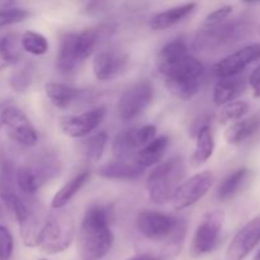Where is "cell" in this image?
I'll use <instances>...</instances> for the list:
<instances>
[{
  "mask_svg": "<svg viewBox=\"0 0 260 260\" xmlns=\"http://www.w3.org/2000/svg\"><path fill=\"white\" fill-rule=\"evenodd\" d=\"M113 245L108 208L93 205L85 211L79 233L78 250L81 260L103 259Z\"/></svg>",
  "mask_w": 260,
  "mask_h": 260,
  "instance_id": "1",
  "label": "cell"
},
{
  "mask_svg": "<svg viewBox=\"0 0 260 260\" xmlns=\"http://www.w3.org/2000/svg\"><path fill=\"white\" fill-rule=\"evenodd\" d=\"M104 29L102 27L88 28L81 32L66 33L61 38L57 55V68L62 73H71L86 60L98 43Z\"/></svg>",
  "mask_w": 260,
  "mask_h": 260,
  "instance_id": "2",
  "label": "cell"
},
{
  "mask_svg": "<svg viewBox=\"0 0 260 260\" xmlns=\"http://www.w3.org/2000/svg\"><path fill=\"white\" fill-rule=\"evenodd\" d=\"M185 167L182 157H174L157 165L147 177L146 189L150 201L156 205H165L174 197L175 190L184 178Z\"/></svg>",
  "mask_w": 260,
  "mask_h": 260,
  "instance_id": "3",
  "label": "cell"
},
{
  "mask_svg": "<svg viewBox=\"0 0 260 260\" xmlns=\"http://www.w3.org/2000/svg\"><path fill=\"white\" fill-rule=\"evenodd\" d=\"M203 74L205 68L202 62L189 55L164 76L165 85L175 98L188 101L200 90Z\"/></svg>",
  "mask_w": 260,
  "mask_h": 260,
  "instance_id": "4",
  "label": "cell"
},
{
  "mask_svg": "<svg viewBox=\"0 0 260 260\" xmlns=\"http://www.w3.org/2000/svg\"><path fill=\"white\" fill-rule=\"evenodd\" d=\"M74 240V225L65 217H50L38 234L37 248L41 251L55 255L62 253Z\"/></svg>",
  "mask_w": 260,
  "mask_h": 260,
  "instance_id": "5",
  "label": "cell"
},
{
  "mask_svg": "<svg viewBox=\"0 0 260 260\" xmlns=\"http://www.w3.org/2000/svg\"><path fill=\"white\" fill-rule=\"evenodd\" d=\"M223 221L225 215L220 210L211 211L203 216L190 244V254L193 256L210 254L217 248Z\"/></svg>",
  "mask_w": 260,
  "mask_h": 260,
  "instance_id": "6",
  "label": "cell"
},
{
  "mask_svg": "<svg viewBox=\"0 0 260 260\" xmlns=\"http://www.w3.org/2000/svg\"><path fill=\"white\" fill-rule=\"evenodd\" d=\"M154 98V86L149 80H139L124 89L118 102V114L123 121H131L149 107Z\"/></svg>",
  "mask_w": 260,
  "mask_h": 260,
  "instance_id": "7",
  "label": "cell"
},
{
  "mask_svg": "<svg viewBox=\"0 0 260 260\" xmlns=\"http://www.w3.org/2000/svg\"><path fill=\"white\" fill-rule=\"evenodd\" d=\"M156 136V127L154 124H145L140 128H131L122 131L114 137L112 144V152L121 161H126L139 150L154 141Z\"/></svg>",
  "mask_w": 260,
  "mask_h": 260,
  "instance_id": "8",
  "label": "cell"
},
{
  "mask_svg": "<svg viewBox=\"0 0 260 260\" xmlns=\"http://www.w3.org/2000/svg\"><path fill=\"white\" fill-rule=\"evenodd\" d=\"M179 218L152 210L139 212L136 228L144 238L151 241H167L173 234Z\"/></svg>",
  "mask_w": 260,
  "mask_h": 260,
  "instance_id": "9",
  "label": "cell"
},
{
  "mask_svg": "<svg viewBox=\"0 0 260 260\" xmlns=\"http://www.w3.org/2000/svg\"><path fill=\"white\" fill-rule=\"evenodd\" d=\"M213 180H215V177L212 173L206 170V172L197 173L184 183H182L175 190L174 197L172 200L175 210L183 211L197 203L201 198L207 194V192L212 187Z\"/></svg>",
  "mask_w": 260,
  "mask_h": 260,
  "instance_id": "10",
  "label": "cell"
},
{
  "mask_svg": "<svg viewBox=\"0 0 260 260\" xmlns=\"http://www.w3.org/2000/svg\"><path fill=\"white\" fill-rule=\"evenodd\" d=\"M3 126L7 134L17 144L25 147H32L37 144V132L24 112L13 104L5 108L3 114Z\"/></svg>",
  "mask_w": 260,
  "mask_h": 260,
  "instance_id": "11",
  "label": "cell"
},
{
  "mask_svg": "<svg viewBox=\"0 0 260 260\" xmlns=\"http://www.w3.org/2000/svg\"><path fill=\"white\" fill-rule=\"evenodd\" d=\"M258 60H260V43H251L218 61L213 66V73L220 79L233 78Z\"/></svg>",
  "mask_w": 260,
  "mask_h": 260,
  "instance_id": "12",
  "label": "cell"
},
{
  "mask_svg": "<svg viewBox=\"0 0 260 260\" xmlns=\"http://www.w3.org/2000/svg\"><path fill=\"white\" fill-rule=\"evenodd\" d=\"M260 243V215L239 230L226 249L225 260H244Z\"/></svg>",
  "mask_w": 260,
  "mask_h": 260,
  "instance_id": "13",
  "label": "cell"
},
{
  "mask_svg": "<svg viewBox=\"0 0 260 260\" xmlns=\"http://www.w3.org/2000/svg\"><path fill=\"white\" fill-rule=\"evenodd\" d=\"M106 116V107H95L88 112L61 119L60 128L66 136L80 139L93 132Z\"/></svg>",
  "mask_w": 260,
  "mask_h": 260,
  "instance_id": "14",
  "label": "cell"
},
{
  "mask_svg": "<svg viewBox=\"0 0 260 260\" xmlns=\"http://www.w3.org/2000/svg\"><path fill=\"white\" fill-rule=\"evenodd\" d=\"M128 57L117 50H104L95 55L93 61L94 75L98 80L107 81L118 76L126 69Z\"/></svg>",
  "mask_w": 260,
  "mask_h": 260,
  "instance_id": "15",
  "label": "cell"
},
{
  "mask_svg": "<svg viewBox=\"0 0 260 260\" xmlns=\"http://www.w3.org/2000/svg\"><path fill=\"white\" fill-rule=\"evenodd\" d=\"M50 172H56L53 169V161L50 159L40 162L38 167H25L19 168L15 174V183L18 188L25 194H35L41 185L50 178Z\"/></svg>",
  "mask_w": 260,
  "mask_h": 260,
  "instance_id": "16",
  "label": "cell"
},
{
  "mask_svg": "<svg viewBox=\"0 0 260 260\" xmlns=\"http://www.w3.org/2000/svg\"><path fill=\"white\" fill-rule=\"evenodd\" d=\"M188 56H189V51H188L184 41L174 40L160 48L155 57V66H156L157 71L162 76H165Z\"/></svg>",
  "mask_w": 260,
  "mask_h": 260,
  "instance_id": "17",
  "label": "cell"
},
{
  "mask_svg": "<svg viewBox=\"0 0 260 260\" xmlns=\"http://www.w3.org/2000/svg\"><path fill=\"white\" fill-rule=\"evenodd\" d=\"M196 7H197L196 3H187V4L177 5V7L169 8L164 12L156 13L150 18V28L154 30H161L172 27V25L182 22L189 14H192Z\"/></svg>",
  "mask_w": 260,
  "mask_h": 260,
  "instance_id": "18",
  "label": "cell"
},
{
  "mask_svg": "<svg viewBox=\"0 0 260 260\" xmlns=\"http://www.w3.org/2000/svg\"><path fill=\"white\" fill-rule=\"evenodd\" d=\"M145 169L136 164V162L129 161H117L108 162L106 165H102L96 174L104 179H112V180H131L136 179L140 175L144 173Z\"/></svg>",
  "mask_w": 260,
  "mask_h": 260,
  "instance_id": "19",
  "label": "cell"
},
{
  "mask_svg": "<svg viewBox=\"0 0 260 260\" xmlns=\"http://www.w3.org/2000/svg\"><path fill=\"white\" fill-rule=\"evenodd\" d=\"M245 79L244 78H225L220 79L213 90V102L217 107L225 106L230 102L236 101L239 95L245 90Z\"/></svg>",
  "mask_w": 260,
  "mask_h": 260,
  "instance_id": "20",
  "label": "cell"
},
{
  "mask_svg": "<svg viewBox=\"0 0 260 260\" xmlns=\"http://www.w3.org/2000/svg\"><path fill=\"white\" fill-rule=\"evenodd\" d=\"M196 147L190 156V164L192 167L198 168L205 164L213 154L215 149V142H213L212 131H211L210 124H205L196 132Z\"/></svg>",
  "mask_w": 260,
  "mask_h": 260,
  "instance_id": "21",
  "label": "cell"
},
{
  "mask_svg": "<svg viewBox=\"0 0 260 260\" xmlns=\"http://www.w3.org/2000/svg\"><path fill=\"white\" fill-rule=\"evenodd\" d=\"M168 145H169V139L167 136L157 137V139H155L154 141H151L149 145H146V146L142 147L141 150L136 152L134 157L135 162L139 167H141L142 169L154 167L161 160Z\"/></svg>",
  "mask_w": 260,
  "mask_h": 260,
  "instance_id": "22",
  "label": "cell"
},
{
  "mask_svg": "<svg viewBox=\"0 0 260 260\" xmlns=\"http://www.w3.org/2000/svg\"><path fill=\"white\" fill-rule=\"evenodd\" d=\"M45 93L53 106L60 109H66L79 98L81 91L68 84L52 81L45 85Z\"/></svg>",
  "mask_w": 260,
  "mask_h": 260,
  "instance_id": "23",
  "label": "cell"
},
{
  "mask_svg": "<svg viewBox=\"0 0 260 260\" xmlns=\"http://www.w3.org/2000/svg\"><path fill=\"white\" fill-rule=\"evenodd\" d=\"M260 126L259 117L253 116L248 117L245 119H240L226 128L225 131V140L228 144L230 145H239L248 140L249 137L253 136L256 131H258Z\"/></svg>",
  "mask_w": 260,
  "mask_h": 260,
  "instance_id": "24",
  "label": "cell"
},
{
  "mask_svg": "<svg viewBox=\"0 0 260 260\" xmlns=\"http://www.w3.org/2000/svg\"><path fill=\"white\" fill-rule=\"evenodd\" d=\"M89 178H90L89 172H81L79 173L78 175H75L73 179L69 180L65 185H62V187L55 193L52 201H51V207L58 210V208H62L63 206L68 205V203L73 200L74 196L86 184Z\"/></svg>",
  "mask_w": 260,
  "mask_h": 260,
  "instance_id": "25",
  "label": "cell"
},
{
  "mask_svg": "<svg viewBox=\"0 0 260 260\" xmlns=\"http://www.w3.org/2000/svg\"><path fill=\"white\" fill-rule=\"evenodd\" d=\"M250 175V170L246 168H240L235 170L231 174H229L225 179L221 182L217 188V197L221 201H229L235 197L240 189L248 182V178Z\"/></svg>",
  "mask_w": 260,
  "mask_h": 260,
  "instance_id": "26",
  "label": "cell"
},
{
  "mask_svg": "<svg viewBox=\"0 0 260 260\" xmlns=\"http://www.w3.org/2000/svg\"><path fill=\"white\" fill-rule=\"evenodd\" d=\"M33 66L28 62H17L14 70L8 78L9 86L17 93H24L28 90L33 81Z\"/></svg>",
  "mask_w": 260,
  "mask_h": 260,
  "instance_id": "27",
  "label": "cell"
},
{
  "mask_svg": "<svg viewBox=\"0 0 260 260\" xmlns=\"http://www.w3.org/2000/svg\"><path fill=\"white\" fill-rule=\"evenodd\" d=\"M15 174L17 170L12 160L0 154V197L15 193Z\"/></svg>",
  "mask_w": 260,
  "mask_h": 260,
  "instance_id": "28",
  "label": "cell"
},
{
  "mask_svg": "<svg viewBox=\"0 0 260 260\" xmlns=\"http://www.w3.org/2000/svg\"><path fill=\"white\" fill-rule=\"evenodd\" d=\"M20 45H22L23 50L35 56L45 55L50 47L45 36L35 32V30H27L23 33L22 38H20Z\"/></svg>",
  "mask_w": 260,
  "mask_h": 260,
  "instance_id": "29",
  "label": "cell"
},
{
  "mask_svg": "<svg viewBox=\"0 0 260 260\" xmlns=\"http://www.w3.org/2000/svg\"><path fill=\"white\" fill-rule=\"evenodd\" d=\"M40 230L41 228L38 225V220L33 212H30L28 217L19 223L20 238H22L23 244L27 248H36L37 246Z\"/></svg>",
  "mask_w": 260,
  "mask_h": 260,
  "instance_id": "30",
  "label": "cell"
},
{
  "mask_svg": "<svg viewBox=\"0 0 260 260\" xmlns=\"http://www.w3.org/2000/svg\"><path fill=\"white\" fill-rule=\"evenodd\" d=\"M249 111V104L244 101H234L230 103L225 104L220 112V119L221 124L230 123V122L240 121Z\"/></svg>",
  "mask_w": 260,
  "mask_h": 260,
  "instance_id": "31",
  "label": "cell"
},
{
  "mask_svg": "<svg viewBox=\"0 0 260 260\" xmlns=\"http://www.w3.org/2000/svg\"><path fill=\"white\" fill-rule=\"evenodd\" d=\"M18 62V51L15 48V40L8 35L0 38V70Z\"/></svg>",
  "mask_w": 260,
  "mask_h": 260,
  "instance_id": "32",
  "label": "cell"
},
{
  "mask_svg": "<svg viewBox=\"0 0 260 260\" xmlns=\"http://www.w3.org/2000/svg\"><path fill=\"white\" fill-rule=\"evenodd\" d=\"M107 141H108V135L106 132H98L94 136H91L90 139L86 141L85 149H84V152H85L86 159L90 162H96L103 155L104 149H106Z\"/></svg>",
  "mask_w": 260,
  "mask_h": 260,
  "instance_id": "33",
  "label": "cell"
},
{
  "mask_svg": "<svg viewBox=\"0 0 260 260\" xmlns=\"http://www.w3.org/2000/svg\"><path fill=\"white\" fill-rule=\"evenodd\" d=\"M185 233H187V223L184 220L179 218L177 223V228L174 229L172 235L168 238L165 241V253L168 255H177L180 250H182V245L184 243Z\"/></svg>",
  "mask_w": 260,
  "mask_h": 260,
  "instance_id": "34",
  "label": "cell"
},
{
  "mask_svg": "<svg viewBox=\"0 0 260 260\" xmlns=\"http://www.w3.org/2000/svg\"><path fill=\"white\" fill-rule=\"evenodd\" d=\"M29 17L28 10L22 8H8V9H0V28L7 27V25L20 23Z\"/></svg>",
  "mask_w": 260,
  "mask_h": 260,
  "instance_id": "35",
  "label": "cell"
},
{
  "mask_svg": "<svg viewBox=\"0 0 260 260\" xmlns=\"http://www.w3.org/2000/svg\"><path fill=\"white\" fill-rule=\"evenodd\" d=\"M231 13H233L231 5H222V7L217 8L213 12H211L210 14H207V17L203 19L202 28L203 29H208V28H215L217 25L222 24L230 17Z\"/></svg>",
  "mask_w": 260,
  "mask_h": 260,
  "instance_id": "36",
  "label": "cell"
},
{
  "mask_svg": "<svg viewBox=\"0 0 260 260\" xmlns=\"http://www.w3.org/2000/svg\"><path fill=\"white\" fill-rule=\"evenodd\" d=\"M14 250V239L4 225H0V260H9Z\"/></svg>",
  "mask_w": 260,
  "mask_h": 260,
  "instance_id": "37",
  "label": "cell"
},
{
  "mask_svg": "<svg viewBox=\"0 0 260 260\" xmlns=\"http://www.w3.org/2000/svg\"><path fill=\"white\" fill-rule=\"evenodd\" d=\"M249 84L255 98H260V63L249 76Z\"/></svg>",
  "mask_w": 260,
  "mask_h": 260,
  "instance_id": "38",
  "label": "cell"
},
{
  "mask_svg": "<svg viewBox=\"0 0 260 260\" xmlns=\"http://www.w3.org/2000/svg\"><path fill=\"white\" fill-rule=\"evenodd\" d=\"M10 101H7V99H4V101H0V128L3 127V114H4V111L5 108H7L8 106H10Z\"/></svg>",
  "mask_w": 260,
  "mask_h": 260,
  "instance_id": "39",
  "label": "cell"
},
{
  "mask_svg": "<svg viewBox=\"0 0 260 260\" xmlns=\"http://www.w3.org/2000/svg\"><path fill=\"white\" fill-rule=\"evenodd\" d=\"M127 260H157V258H155V256L152 255H149V254H141V255L132 256V258Z\"/></svg>",
  "mask_w": 260,
  "mask_h": 260,
  "instance_id": "40",
  "label": "cell"
},
{
  "mask_svg": "<svg viewBox=\"0 0 260 260\" xmlns=\"http://www.w3.org/2000/svg\"><path fill=\"white\" fill-rule=\"evenodd\" d=\"M14 7L13 2H0V9H8V8Z\"/></svg>",
  "mask_w": 260,
  "mask_h": 260,
  "instance_id": "41",
  "label": "cell"
},
{
  "mask_svg": "<svg viewBox=\"0 0 260 260\" xmlns=\"http://www.w3.org/2000/svg\"><path fill=\"white\" fill-rule=\"evenodd\" d=\"M254 260H260V250L258 251V254H256L255 258H254Z\"/></svg>",
  "mask_w": 260,
  "mask_h": 260,
  "instance_id": "42",
  "label": "cell"
},
{
  "mask_svg": "<svg viewBox=\"0 0 260 260\" xmlns=\"http://www.w3.org/2000/svg\"><path fill=\"white\" fill-rule=\"evenodd\" d=\"M40 260H47V259H40Z\"/></svg>",
  "mask_w": 260,
  "mask_h": 260,
  "instance_id": "43",
  "label": "cell"
}]
</instances>
